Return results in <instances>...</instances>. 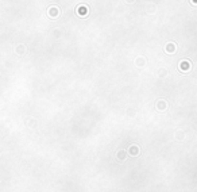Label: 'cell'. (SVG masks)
<instances>
[{"label":"cell","mask_w":197,"mask_h":192,"mask_svg":"<svg viewBox=\"0 0 197 192\" xmlns=\"http://www.w3.org/2000/svg\"><path fill=\"white\" fill-rule=\"evenodd\" d=\"M166 108V103L163 100H159L158 102V110H165Z\"/></svg>","instance_id":"cell-4"},{"label":"cell","mask_w":197,"mask_h":192,"mask_svg":"<svg viewBox=\"0 0 197 192\" xmlns=\"http://www.w3.org/2000/svg\"><path fill=\"white\" fill-rule=\"evenodd\" d=\"M130 154H132V156H138L139 154V147L136 145H132V146H130Z\"/></svg>","instance_id":"cell-1"},{"label":"cell","mask_w":197,"mask_h":192,"mask_svg":"<svg viewBox=\"0 0 197 192\" xmlns=\"http://www.w3.org/2000/svg\"><path fill=\"white\" fill-rule=\"evenodd\" d=\"M116 157H118V160L124 161V158H126V153H124L123 150H120V151H118V154H116Z\"/></svg>","instance_id":"cell-3"},{"label":"cell","mask_w":197,"mask_h":192,"mask_svg":"<svg viewBox=\"0 0 197 192\" xmlns=\"http://www.w3.org/2000/svg\"><path fill=\"white\" fill-rule=\"evenodd\" d=\"M180 66H181L182 70H189V68H190V65H189V61H182Z\"/></svg>","instance_id":"cell-2"},{"label":"cell","mask_w":197,"mask_h":192,"mask_svg":"<svg viewBox=\"0 0 197 192\" xmlns=\"http://www.w3.org/2000/svg\"><path fill=\"white\" fill-rule=\"evenodd\" d=\"M57 15H58V10L54 8V7H52L50 8V16H57Z\"/></svg>","instance_id":"cell-5"},{"label":"cell","mask_w":197,"mask_h":192,"mask_svg":"<svg viewBox=\"0 0 197 192\" xmlns=\"http://www.w3.org/2000/svg\"><path fill=\"white\" fill-rule=\"evenodd\" d=\"M173 50H176V46H173V45H167V52H173Z\"/></svg>","instance_id":"cell-6"}]
</instances>
